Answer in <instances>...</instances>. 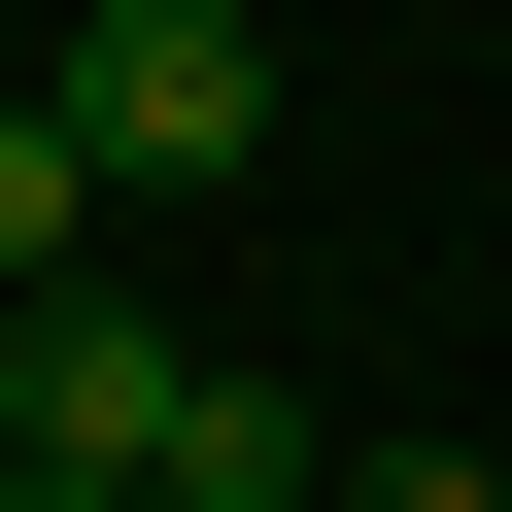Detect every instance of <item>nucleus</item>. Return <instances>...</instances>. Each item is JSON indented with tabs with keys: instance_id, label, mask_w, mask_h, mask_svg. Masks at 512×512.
Segmentation results:
<instances>
[{
	"instance_id": "nucleus-1",
	"label": "nucleus",
	"mask_w": 512,
	"mask_h": 512,
	"mask_svg": "<svg viewBox=\"0 0 512 512\" xmlns=\"http://www.w3.org/2000/svg\"><path fill=\"white\" fill-rule=\"evenodd\" d=\"M69 137H103V205H205L274 137V35L239 0H69Z\"/></svg>"
},
{
	"instance_id": "nucleus-2",
	"label": "nucleus",
	"mask_w": 512,
	"mask_h": 512,
	"mask_svg": "<svg viewBox=\"0 0 512 512\" xmlns=\"http://www.w3.org/2000/svg\"><path fill=\"white\" fill-rule=\"evenodd\" d=\"M171 410H205V342H171V308H103V274L0 308V444H35V478H137V512H171Z\"/></svg>"
},
{
	"instance_id": "nucleus-3",
	"label": "nucleus",
	"mask_w": 512,
	"mask_h": 512,
	"mask_svg": "<svg viewBox=\"0 0 512 512\" xmlns=\"http://www.w3.org/2000/svg\"><path fill=\"white\" fill-rule=\"evenodd\" d=\"M171 512H342V444H308L274 376H205V410H171Z\"/></svg>"
},
{
	"instance_id": "nucleus-4",
	"label": "nucleus",
	"mask_w": 512,
	"mask_h": 512,
	"mask_svg": "<svg viewBox=\"0 0 512 512\" xmlns=\"http://www.w3.org/2000/svg\"><path fill=\"white\" fill-rule=\"evenodd\" d=\"M69 239H103V137H69V103H0V308H35Z\"/></svg>"
},
{
	"instance_id": "nucleus-5",
	"label": "nucleus",
	"mask_w": 512,
	"mask_h": 512,
	"mask_svg": "<svg viewBox=\"0 0 512 512\" xmlns=\"http://www.w3.org/2000/svg\"><path fill=\"white\" fill-rule=\"evenodd\" d=\"M342 512H512V478H478V444H342Z\"/></svg>"
},
{
	"instance_id": "nucleus-6",
	"label": "nucleus",
	"mask_w": 512,
	"mask_h": 512,
	"mask_svg": "<svg viewBox=\"0 0 512 512\" xmlns=\"http://www.w3.org/2000/svg\"><path fill=\"white\" fill-rule=\"evenodd\" d=\"M0 512H137V478H35V444H0Z\"/></svg>"
}]
</instances>
